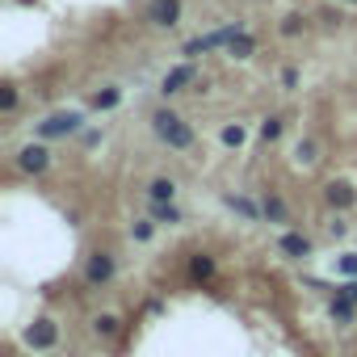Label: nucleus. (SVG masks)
Instances as JSON below:
<instances>
[{
	"label": "nucleus",
	"mask_w": 357,
	"mask_h": 357,
	"mask_svg": "<svg viewBox=\"0 0 357 357\" xmlns=\"http://www.w3.org/2000/svg\"><path fill=\"white\" fill-rule=\"evenodd\" d=\"M151 126H155V135H160L168 147H181V151H185V147L194 143V130H190L181 118H176V114H168V109H164V114H155V118H151Z\"/></svg>",
	"instance_id": "nucleus-1"
},
{
	"label": "nucleus",
	"mask_w": 357,
	"mask_h": 357,
	"mask_svg": "<svg viewBox=\"0 0 357 357\" xmlns=\"http://www.w3.org/2000/svg\"><path fill=\"white\" fill-rule=\"evenodd\" d=\"M244 26L236 22V26H227V30H215V34H202V38H190L185 43V55H206V51H215V47H223V43H231L236 34H240Z\"/></svg>",
	"instance_id": "nucleus-2"
},
{
	"label": "nucleus",
	"mask_w": 357,
	"mask_h": 357,
	"mask_svg": "<svg viewBox=\"0 0 357 357\" xmlns=\"http://www.w3.org/2000/svg\"><path fill=\"white\" fill-rule=\"evenodd\" d=\"M80 122H84V118H80L76 109H68V114H51V118L38 126V135H43V139H59V135H72V130H80Z\"/></svg>",
	"instance_id": "nucleus-3"
},
{
	"label": "nucleus",
	"mask_w": 357,
	"mask_h": 357,
	"mask_svg": "<svg viewBox=\"0 0 357 357\" xmlns=\"http://www.w3.org/2000/svg\"><path fill=\"white\" fill-rule=\"evenodd\" d=\"M176 17H181V5H176V0H151V9H147L151 26H176Z\"/></svg>",
	"instance_id": "nucleus-4"
},
{
	"label": "nucleus",
	"mask_w": 357,
	"mask_h": 357,
	"mask_svg": "<svg viewBox=\"0 0 357 357\" xmlns=\"http://www.w3.org/2000/svg\"><path fill=\"white\" fill-rule=\"evenodd\" d=\"M84 278H89V286H101V282H109V278H114V257H109V252H97V257H89V269H84Z\"/></svg>",
	"instance_id": "nucleus-5"
},
{
	"label": "nucleus",
	"mask_w": 357,
	"mask_h": 357,
	"mask_svg": "<svg viewBox=\"0 0 357 357\" xmlns=\"http://www.w3.org/2000/svg\"><path fill=\"white\" fill-rule=\"evenodd\" d=\"M47 164H51V151H47V147H34V143L22 147V155H17V168H22V172H43Z\"/></svg>",
	"instance_id": "nucleus-6"
},
{
	"label": "nucleus",
	"mask_w": 357,
	"mask_h": 357,
	"mask_svg": "<svg viewBox=\"0 0 357 357\" xmlns=\"http://www.w3.org/2000/svg\"><path fill=\"white\" fill-rule=\"evenodd\" d=\"M55 336H59V328H55L51 319H38V324L26 332V340H30L34 349H51V344H55Z\"/></svg>",
	"instance_id": "nucleus-7"
},
{
	"label": "nucleus",
	"mask_w": 357,
	"mask_h": 357,
	"mask_svg": "<svg viewBox=\"0 0 357 357\" xmlns=\"http://www.w3.org/2000/svg\"><path fill=\"white\" fill-rule=\"evenodd\" d=\"M190 80H194V68H190V63H181V68H172V72L164 76V93H181V89H185Z\"/></svg>",
	"instance_id": "nucleus-8"
},
{
	"label": "nucleus",
	"mask_w": 357,
	"mask_h": 357,
	"mask_svg": "<svg viewBox=\"0 0 357 357\" xmlns=\"http://www.w3.org/2000/svg\"><path fill=\"white\" fill-rule=\"evenodd\" d=\"M282 252H286V257H307V252H311V240L298 236V231H290V236H282Z\"/></svg>",
	"instance_id": "nucleus-9"
},
{
	"label": "nucleus",
	"mask_w": 357,
	"mask_h": 357,
	"mask_svg": "<svg viewBox=\"0 0 357 357\" xmlns=\"http://www.w3.org/2000/svg\"><path fill=\"white\" fill-rule=\"evenodd\" d=\"M353 198H357L353 185H344V181H332V185H328V202H332V206H353Z\"/></svg>",
	"instance_id": "nucleus-10"
},
{
	"label": "nucleus",
	"mask_w": 357,
	"mask_h": 357,
	"mask_svg": "<svg viewBox=\"0 0 357 357\" xmlns=\"http://www.w3.org/2000/svg\"><path fill=\"white\" fill-rule=\"evenodd\" d=\"M151 202H172V194H176V185L172 181H151Z\"/></svg>",
	"instance_id": "nucleus-11"
},
{
	"label": "nucleus",
	"mask_w": 357,
	"mask_h": 357,
	"mask_svg": "<svg viewBox=\"0 0 357 357\" xmlns=\"http://www.w3.org/2000/svg\"><path fill=\"white\" fill-rule=\"evenodd\" d=\"M118 101H122V89H105V93H97V97H93V105H97V109H114Z\"/></svg>",
	"instance_id": "nucleus-12"
},
{
	"label": "nucleus",
	"mask_w": 357,
	"mask_h": 357,
	"mask_svg": "<svg viewBox=\"0 0 357 357\" xmlns=\"http://www.w3.org/2000/svg\"><path fill=\"white\" fill-rule=\"evenodd\" d=\"M155 219L160 223H181V211H176L172 202H155Z\"/></svg>",
	"instance_id": "nucleus-13"
},
{
	"label": "nucleus",
	"mask_w": 357,
	"mask_h": 357,
	"mask_svg": "<svg viewBox=\"0 0 357 357\" xmlns=\"http://www.w3.org/2000/svg\"><path fill=\"white\" fill-rule=\"evenodd\" d=\"M227 47H231V55H240V59H244V55H252V38H248L244 30H240V34H236Z\"/></svg>",
	"instance_id": "nucleus-14"
},
{
	"label": "nucleus",
	"mask_w": 357,
	"mask_h": 357,
	"mask_svg": "<svg viewBox=\"0 0 357 357\" xmlns=\"http://www.w3.org/2000/svg\"><path fill=\"white\" fill-rule=\"evenodd\" d=\"M190 273H194V278H211V273H215V261H211V257H194V261H190Z\"/></svg>",
	"instance_id": "nucleus-15"
},
{
	"label": "nucleus",
	"mask_w": 357,
	"mask_h": 357,
	"mask_svg": "<svg viewBox=\"0 0 357 357\" xmlns=\"http://www.w3.org/2000/svg\"><path fill=\"white\" fill-rule=\"evenodd\" d=\"M278 135H282V118H269V122H261V139H265V143H273Z\"/></svg>",
	"instance_id": "nucleus-16"
},
{
	"label": "nucleus",
	"mask_w": 357,
	"mask_h": 357,
	"mask_svg": "<svg viewBox=\"0 0 357 357\" xmlns=\"http://www.w3.org/2000/svg\"><path fill=\"white\" fill-rule=\"evenodd\" d=\"M223 143L227 147H240L244 143V126H223Z\"/></svg>",
	"instance_id": "nucleus-17"
},
{
	"label": "nucleus",
	"mask_w": 357,
	"mask_h": 357,
	"mask_svg": "<svg viewBox=\"0 0 357 357\" xmlns=\"http://www.w3.org/2000/svg\"><path fill=\"white\" fill-rule=\"evenodd\" d=\"M227 206H236L240 215H248V219H257V206H252L248 198H236V194H231V198H227Z\"/></svg>",
	"instance_id": "nucleus-18"
},
{
	"label": "nucleus",
	"mask_w": 357,
	"mask_h": 357,
	"mask_svg": "<svg viewBox=\"0 0 357 357\" xmlns=\"http://www.w3.org/2000/svg\"><path fill=\"white\" fill-rule=\"evenodd\" d=\"M265 215H269V219H278V223H282V219H286V206H282V202H278V198H265Z\"/></svg>",
	"instance_id": "nucleus-19"
},
{
	"label": "nucleus",
	"mask_w": 357,
	"mask_h": 357,
	"mask_svg": "<svg viewBox=\"0 0 357 357\" xmlns=\"http://www.w3.org/2000/svg\"><path fill=\"white\" fill-rule=\"evenodd\" d=\"M97 332H101V336H114V332H118V319H114V315H101V319H97Z\"/></svg>",
	"instance_id": "nucleus-20"
},
{
	"label": "nucleus",
	"mask_w": 357,
	"mask_h": 357,
	"mask_svg": "<svg viewBox=\"0 0 357 357\" xmlns=\"http://www.w3.org/2000/svg\"><path fill=\"white\" fill-rule=\"evenodd\" d=\"M336 269H340L344 278H357V252H353V257H340V265H336Z\"/></svg>",
	"instance_id": "nucleus-21"
},
{
	"label": "nucleus",
	"mask_w": 357,
	"mask_h": 357,
	"mask_svg": "<svg viewBox=\"0 0 357 357\" xmlns=\"http://www.w3.org/2000/svg\"><path fill=\"white\" fill-rule=\"evenodd\" d=\"M13 105H17V89L5 84V93H0V109H13Z\"/></svg>",
	"instance_id": "nucleus-22"
},
{
	"label": "nucleus",
	"mask_w": 357,
	"mask_h": 357,
	"mask_svg": "<svg viewBox=\"0 0 357 357\" xmlns=\"http://www.w3.org/2000/svg\"><path fill=\"white\" fill-rule=\"evenodd\" d=\"M349 311H353L349 298H336V303H332V315H336V319H349Z\"/></svg>",
	"instance_id": "nucleus-23"
},
{
	"label": "nucleus",
	"mask_w": 357,
	"mask_h": 357,
	"mask_svg": "<svg viewBox=\"0 0 357 357\" xmlns=\"http://www.w3.org/2000/svg\"><path fill=\"white\" fill-rule=\"evenodd\" d=\"M340 298H349V303H353V298H357V282H349V286L340 290Z\"/></svg>",
	"instance_id": "nucleus-24"
}]
</instances>
